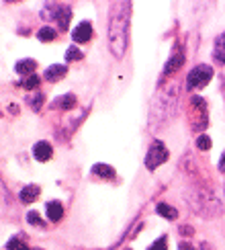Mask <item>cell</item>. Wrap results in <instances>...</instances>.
<instances>
[{
  "label": "cell",
  "instance_id": "7c38bea8",
  "mask_svg": "<svg viewBox=\"0 0 225 250\" xmlns=\"http://www.w3.org/2000/svg\"><path fill=\"white\" fill-rule=\"evenodd\" d=\"M39 195H41V189L37 185H27V187H23V191H20L19 197H20V201L23 203H33Z\"/></svg>",
  "mask_w": 225,
  "mask_h": 250
},
{
  "label": "cell",
  "instance_id": "ba28073f",
  "mask_svg": "<svg viewBox=\"0 0 225 250\" xmlns=\"http://www.w3.org/2000/svg\"><path fill=\"white\" fill-rule=\"evenodd\" d=\"M68 74V68L64 66V64H54V66H49L47 70H45V80L47 82H57V80H61Z\"/></svg>",
  "mask_w": 225,
  "mask_h": 250
},
{
  "label": "cell",
  "instance_id": "277c9868",
  "mask_svg": "<svg viewBox=\"0 0 225 250\" xmlns=\"http://www.w3.org/2000/svg\"><path fill=\"white\" fill-rule=\"evenodd\" d=\"M90 37H92V25L88 21H82V23L74 29V33H72V39H74L76 43H88Z\"/></svg>",
  "mask_w": 225,
  "mask_h": 250
},
{
  "label": "cell",
  "instance_id": "4316f807",
  "mask_svg": "<svg viewBox=\"0 0 225 250\" xmlns=\"http://www.w3.org/2000/svg\"><path fill=\"white\" fill-rule=\"evenodd\" d=\"M223 95H225V92H223Z\"/></svg>",
  "mask_w": 225,
  "mask_h": 250
},
{
  "label": "cell",
  "instance_id": "cb8c5ba5",
  "mask_svg": "<svg viewBox=\"0 0 225 250\" xmlns=\"http://www.w3.org/2000/svg\"><path fill=\"white\" fill-rule=\"evenodd\" d=\"M219 170L225 174V152L221 154V158H219Z\"/></svg>",
  "mask_w": 225,
  "mask_h": 250
},
{
  "label": "cell",
  "instance_id": "d4e9b609",
  "mask_svg": "<svg viewBox=\"0 0 225 250\" xmlns=\"http://www.w3.org/2000/svg\"><path fill=\"white\" fill-rule=\"evenodd\" d=\"M178 250H194V248H192L190 244H187V242H180V244H178Z\"/></svg>",
  "mask_w": 225,
  "mask_h": 250
},
{
  "label": "cell",
  "instance_id": "5bb4252c",
  "mask_svg": "<svg viewBox=\"0 0 225 250\" xmlns=\"http://www.w3.org/2000/svg\"><path fill=\"white\" fill-rule=\"evenodd\" d=\"M45 209H47V217L51 222H59L61 215H64V205H61V201H49Z\"/></svg>",
  "mask_w": 225,
  "mask_h": 250
},
{
  "label": "cell",
  "instance_id": "d6986e66",
  "mask_svg": "<svg viewBox=\"0 0 225 250\" xmlns=\"http://www.w3.org/2000/svg\"><path fill=\"white\" fill-rule=\"evenodd\" d=\"M82 58H84V54H82V51H80L76 45H72V47L66 51V60H68V62H80Z\"/></svg>",
  "mask_w": 225,
  "mask_h": 250
},
{
  "label": "cell",
  "instance_id": "44dd1931",
  "mask_svg": "<svg viewBox=\"0 0 225 250\" xmlns=\"http://www.w3.org/2000/svg\"><path fill=\"white\" fill-rule=\"evenodd\" d=\"M197 148L203 150V152L211 150V138H209V135H199V138H197Z\"/></svg>",
  "mask_w": 225,
  "mask_h": 250
},
{
  "label": "cell",
  "instance_id": "52a82bcc",
  "mask_svg": "<svg viewBox=\"0 0 225 250\" xmlns=\"http://www.w3.org/2000/svg\"><path fill=\"white\" fill-rule=\"evenodd\" d=\"M182 64H184V54L182 51H176V54L166 62V66H164V78H168L170 74H174V72H176Z\"/></svg>",
  "mask_w": 225,
  "mask_h": 250
},
{
  "label": "cell",
  "instance_id": "2e32d148",
  "mask_svg": "<svg viewBox=\"0 0 225 250\" xmlns=\"http://www.w3.org/2000/svg\"><path fill=\"white\" fill-rule=\"evenodd\" d=\"M43 101H45V95L43 92H39V90H31V95L27 97V105L33 109V111H39L41 105H43Z\"/></svg>",
  "mask_w": 225,
  "mask_h": 250
},
{
  "label": "cell",
  "instance_id": "9a60e30c",
  "mask_svg": "<svg viewBox=\"0 0 225 250\" xmlns=\"http://www.w3.org/2000/svg\"><path fill=\"white\" fill-rule=\"evenodd\" d=\"M156 211L164 217V220H176L178 217V211H176V207H172V205H168V203H158V207H156Z\"/></svg>",
  "mask_w": 225,
  "mask_h": 250
},
{
  "label": "cell",
  "instance_id": "8992f818",
  "mask_svg": "<svg viewBox=\"0 0 225 250\" xmlns=\"http://www.w3.org/2000/svg\"><path fill=\"white\" fill-rule=\"evenodd\" d=\"M51 154H54V148H51L47 142H37L33 146V156H35V160H39V162H47L51 158Z\"/></svg>",
  "mask_w": 225,
  "mask_h": 250
},
{
  "label": "cell",
  "instance_id": "484cf974",
  "mask_svg": "<svg viewBox=\"0 0 225 250\" xmlns=\"http://www.w3.org/2000/svg\"><path fill=\"white\" fill-rule=\"evenodd\" d=\"M201 250H213L209 244H201Z\"/></svg>",
  "mask_w": 225,
  "mask_h": 250
},
{
  "label": "cell",
  "instance_id": "30bf717a",
  "mask_svg": "<svg viewBox=\"0 0 225 250\" xmlns=\"http://www.w3.org/2000/svg\"><path fill=\"white\" fill-rule=\"evenodd\" d=\"M56 21H57V25L61 31H68V25H70V19H72V10L68 6H59L56 13H54Z\"/></svg>",
  "mask_w": 225,
  "mask_h": 250
},
{
  "label": "cell",
  "instance_id": "603a6c76",
  "mask_svg": "<svg viewBox=\"0 0 225 250\" xmlns=\"http://www.w3.org/2000/svg\"><path fill=\"white\" fill-rule=\"evenodd\" d=\"M150 250H168V242H166V236L158 238V240H156V242H153V244L150 246Z\"/></svg>",
  "mask_w": 225,
  "mask_h": 250
},
{
  "label": "cell",
  "instance_id": "7a4b0ae2",
  "mask_svg": "<svg viewBox=\"0 0 225 250\" xmlns=\"http://www.w3.org/2000/svg\"><path fill=\"white\" fill-rule=\"evenodd\" d=\"M211 78H213V68L209 64H199V66H194L188 72V76H187V88L188 90L203 88V86L209 84Z\"/></svg>",
  "mask_w": 225,
  "mask_h": 250
},
{
  "label": "cell",
  "instance_id": "ffe728a7",
  "mask_svg": "<svg viewBox=\"0 0 225 250\" xmlns=\"http://www.w3.org/2000/svg\"><path fill=\"white\" fill-rule=\"evenodd\" d=\"M20 86L27 88V90H35V88H39V76H33V74H31L29 78H25L23 82H20Z\"/></svg>",
  "mask_w": 225,
  "mask_h": 250
},
{
  "label": "cell",
  "instance_id": "4fadbf2b",
  "mask_svg": "<svg viewBox=\"0 0 225 250\" xmlns=\"http://www.w3.org/2000/svg\"><path fill=\"white\" fill-rule=\"evenodd\" d=\"M35 68H37V62H35V60H29V58H27V60H20V62H17V64H15L17 74H20V76L33 74Z\"/></svg>",
  "mask_w": 225,
  "mask_h": 250
},
{
  "label": "cell",
  "instance_id": "7402d4cb",
  "mask_svg": "<svg viewBox=\"0 0 225 250\" xmlns=\"http://www.w3.org/2000/svg\"><path fill=\"white\" fill-rule=\"evenodd\" d=\"M6 250H29V248H27V244H25L23 240H19V238H13V240H8Z\"/></svg>",
  "mask_w": 225,
  "mask_h": 250
},
{
  "label": "cell",
  "instance_id": "ac0fdd59",
  "mask_svg": "<svg viewBox=\"0 0 225 250\" xmlns=\"http://www.w3.org/2000/svg\"><path fill=\"white\" fill-rule=\"evenodd\" d=\"M27 222H29L31 226H35V228H45L43 217H41L37 211H29V213H27Z\"/></svg>",
  "mask_w": 225,
  "mask_h": 250
},
{
  "label": "cell",
  "instance_id": "8fae6325",
  "mask_svg": "<svg viewBox=\"0 0 225 250\" xmlns=\"http://www.w3.org/2000/svg\"><path fill=\"white\" fill-rule=\"evenodd\" d=\"M213 60L219 62V64H225V31L215 39V47H213Z\"/></svg>",
  "mask_w": 225,
  "mask_h": 250
},
{
  "label": "cell",
  "instance_id": "5b68a950",
  "mask_svg": "<svg viewBox=\"0 0 225 250\" xmlns=\"http://www.w3.org/2000/svg\"><path fill=\"white\" fill-rule=\"evenodd\" d=\"M76 107V97L72 95V92H68V95H61L57 97L54 103H51V109H57V111H72Z\"/></svg>",
  "mask_w": 225,
  "mask_h": 250
},
{
  "label": "cell",
  "instance_id": "3957f363",
  "mask_svg": "<svg viewBox=\"0 0 225 250\" xmlns=\"http://www.w3.org/2000/svg\"><path fill=\"white\" fill-rule=\"evenodd\" d=\"M170 158V154H168V148L164 146V142L160 140H153V144L150 146V150L146 154V168L148 170H156L160 164H164Z\"/></svg>",
  "mask_w": 225,
  "mask_h": 250
},
{
  "label": "cell",
  "instance_id": "6da1fadb",
  "mask_svg": "<svg viewBox=\"0 0 225 250\" xmlns=\"http://www.w3.org/2000/svg\"><path fill=\"white\" fill-rule=\"evenodd\" d=\"M131 0H117L109 15V49L117 60L125 56L129 41Z\"/></svg>",
  "mask_w": 225,
  "mask_h": 250
},
{
  "label": "cell",
  "instance_id": "e0dca14e",
  "mask_svg": "<svg viewBox=\"0 0 225 250\" xmlns=\"http://www.w3.org/2000/svg\"><path fill=\"white\" fill-rule=\"evenodd\" d=\"M37 37L41 39V41H54L56 39V29H51V27H41L39 29V33H37Z\"/></svg>",
  "mask_w": 225,
  "mask_h": 250
},
{
  "label": "cell",
  "instance_id": "9c48e42d",
  "mask_svg": "<svg viewBox=\"0 0 225 250\" xmlns=\"http://www.w3.org/2000/svg\"><path fill=\"white\" fill-rule=\"evenodd\" d=\"M92 174H94L96 179H102V181H112L117 172L109 164H94V166H92Z\"/></svg>",
  "mask_w": 225,
  "mask_h": 250
}]
</instances>
